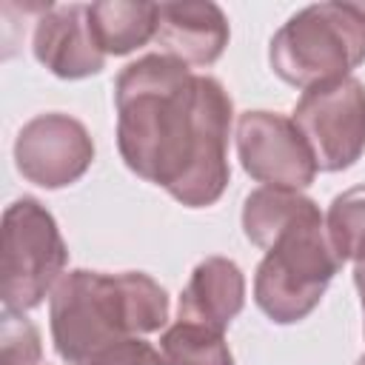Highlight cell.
Wrapping results in <instances>:
<instances>
[{
	"label": "cell",
	"instance_id": "6da1fadb",
	"mask_svg": "<svg viewBox=\"0 0 365 365\" xmlns=\"http://www.w3.org/2000/svg\"><path fill=\"white\" fill-rule=\"evenodd\" d=\"M117 148L125 165L188 208L211 205L228 185L231 97L220 80L148 54L114 86Z\"/></svg>",
	"mask_w": 365,
	"mask_h": 365
},
{
	"label": "cell",
	"instance_id": "7a4b0ae2",
	"mask_svg": "<svg viewBox=\"0 0 365 365\" xmlns=\"http://www.w3.org/2000/svg\"><path fill=\"white\" fill-rule=\"evenodd\" d=\"M168 319V294L148 274L68 271L51 294V336L57 354L83 365L111 342L160 331Z\"/></svg>",
	"mask_w": 365,
	"mask_h": 365
},
{
	"label": "cell",
	"instance_id": "3957f363",
	"mask_svg": "<svg viewBox=\"0 0 365 365\" xmlns=\"http://www.w3.org/2000/svg\"><path fill=\"white\" fill-rule=\"evenodd\" d=\"M339 265L322 214L311 208L288 222L265 248L254 277V299L268 319L279 325L299 322L319 305Z\"/></svg>",
	"mask_w": 365,
	"mask_h": 365
},
{
	"label": "cell",
	"instance_id": "277c9868",
	"mask_svg": "<svg viewBox=\"0 0 365 365\" xmlns=\"http://www.w3.org/2000/svg\"><path fill=\"white\" fill-rule=\"evenodd\" d=\"M268 57L285 83L305 91L342 80L365 60V11L359 3L308 6L274 34Z\"/></svg>",
	"mask_w": 365,
	"mask_h": 365
},
{
	"label": "cell",
	"instance_id": "5b68a950",
	"mask_svg": "<svg viewBox=\"0 0 365 365\" xmlns=\"http://www.w3.org/2000/svg\"><path fill=\"white\" fill-rule=\"evenodd\" d=\"M68 251L54 217L31 197L11 202L3 214L0 297L6 311H29L60 282Z\"/></svg>",
	"mask_w": 365,
	"mask_h": 365
},
{
	"label": "cell",
	"instance_id": "8992f818",
	"mask_svg": "<svg viewBox=\"0 0 365 365\" xmlns=\"http://www.w3.org/2000/svg\"><path fill=\"white\" fill-rule=\"evenodd\" d=\"M294 123L302 131L319 171H342L365 151V86L356 77L308 88Z\"/></svg>",
	"mask_w": 365,
	"mask_h": 365
},
{
	"label": "cell",
	"instance_id": "52a82bcc",
	"mask_svg": "<svg viewBox=\"0 0 365 365\" xmlns=\"http://www.w3.org/2000/svg\"><path fill=\"white\" fill-rule=\"evenodd\" d=\"M237 154L242 168L274 188H305L317 177V160L294 120L277 111H245L237 120Z\"/></svg>",
	"mask_w": 365,
	"mask_h": 365
},
{
	"label": "cell",
	"instance_id": "ba28073f",
	"mask_svg": "<svg viewBox=\"0 0 365 365\" xmlns=\"http://www.w3.org/2000/svg\"><path fill=\"white\" fill-rule=\"evenodd\" d=\"M14 160L29 182L43 188H63L88 171L94 160V143L86 125L74 117L37 114L20 128Z\"/></svg>",
	"mask_w": 365,
	"mask_h": 365
},
{
	"label": "cell",
	"instance_id": "9c48e42d",
	"mask_svg": "<svg viewBox=\"0 0 365 365\" xmlns=\"http://www.w3.org/2000/svg\"><path fill=\"white\" fill-rule=\"evenodd\" d=\"M34 57L63 80L97 74L106 63L88 26V6H51L34 29Z\"/></svg>",
	"mask_w": 365,
	"mask_h": 365
},
{
	"label": "cell",
	"instance_id": "30bf717a",
	"mask_svg": "<svg viewBox=\"0 0 365 365\" xmlns=\"http://www.w3.org/2000/svg\"><path fill=\"white\" fill-rule=\"evenodd\" d=\"M157 46L185 66H211L228 46V20L214 3H160Z\"/></svg>",
	"mask_w": 365,
	"mask_h": 365
},
{
	"label": "cell",
	"instance_id": "8fae6325",
	"mask_svg": "<svg viewBox=\"0 0 365 365\" xmlns=\"http://www.w3.org/2000/svg\"><path fill=\"white\" fill-rule=\"evenodd\" d=\"M245 302V279L237 262L225 257L202 259L180 297V319L205 325L211 331H225L228 322L242 311Z\"/></svg>",
	"mask_w": 365,
	"mask_h": 365
},
{
	"label": "cell",
	"instance_id": "7c38bea8",
	"mask_svg": "<svg viewBox=\"0 0 365 365\" xmlns=\"http://www.w3.org/2000/svg\"><path fill=\"white\" fill-rule=\"evenodd\" d=\"M160 3L103 0L88 6V26L103 54H128L157 34Z\"/></svg>",
	"mask_w": 365,
	"mask_h": 365
},
{
	"label": "cell",
	"instance_id": "4fadbf2b",
	"mask_svg": "<svg viewBox=\"0 0 365 365\" xmlns=\"http://www.w3.org/2000/svg\"><path fill=\"white\" fill-rule=\"evenodd\" d=\"M311 208H317L314 200H308L305 194L294 191V188H257L248 194L245 208H242V228L245 237L259 245L262 251L271 245V240L297 217L308 214Z\"/></svg>",
	"mask_w": 365,
	"mask_h": 365
},
{
	"label": "cell",
	"instance_id": "5bb4252c",
	"mask_svg": "<svg viewBox=\"0 0 365 365\" xmlns=\"http://www.w3.org/2000/svg\"><path fill=\"white\" fill-rule=\"evenodd\" d=\"M160 351L165 365H234V356L220 331L182 319H177V325L163 334Z\"/></svg>",
	"mask_w": 365,
	"mask_h": 365
},
{
	"label": "cell",
	"instance_id": "9a60e30c",
	"mask_svg": "<svg viewBox=\"0 0 365 365\" xmlns=\"http://www.w3.org/2000/svg\"><path fill=\"white\" fill-rule=\"evenodd\" d=\"M325 231L339 262H365V185L348 188L331 202Z\"/></svg>",
	"mask_w": 365,
	"mask_h": 365
},
{
	"label": "cell",
	"instance_id": "2e32d148",
	"mask_svg": "<svg viewBox=\"0 0 365 365\" xmlns=\"http://www.w3.org/2000/svg\"><path fill=\"white\" fill-rule=\"evenodd\" d=\"M0 365H40V334L17 311L3 314Z\"/></svg>",
	"mask_w": 365,
	"mask_h": 365
},
{
	"label": "cell",
	"instance_id": "e0dca14e",
	"mask_svg": "<svg viewBox=\"0 0 365 365\" xmlns=\"http://www.w3.org/2000/svg\"><path fill=\"white\" fill-rule=\"evenodd\" d=\"M83 365H165V359L148 342H143L137 336H128V339L106 345L103 351H97Z\"/></svg>",
	"mask_w": 365,
	"mask_h": 365
},
{
	"label": "cell",
	"instance_id": "ac0fdd59",
	"mask_svg": "<svg viewBox=\"0 0 365 365\" xmlns=\"http://www.w3.org/2000/svg\"><path fill=\"white\" fill-rule=\"evenodd\" d=\"M359 297H362V311H365V291H362V294H359Z\"/></svg>",
	"mask_w": 365,
	"mask_h": 365
},
{
	"label": "cell",
	"instance_id": "d6986e66",
	"mask_svg": "<svg viewBox=\"0 0 365 365\" xmlns=\"http://www.w3.org/2000/svg\"><path fill=\"white\" fill-rule=\"evenodd\" d=\"M356 365H365V356H362V359H359V362H356Z\"/></svg>",
	"mask_w": 365,
	"mask_h": 365
},
{
	"label": "cell",
	"instance_id": "ffe728a7",
	"mask_svg": "<svg viewBox=\"0 0 365 365\" xmlns=\"http://www.w3.org/2000/svg\"><path fill=\"white\" fill-rule=\"evenodd\" d=\"M359 9H362V11H365V3H359Z\"/></svg>",
	"mask_w": 365,
	"mask_h": 365
}]
</instances>
